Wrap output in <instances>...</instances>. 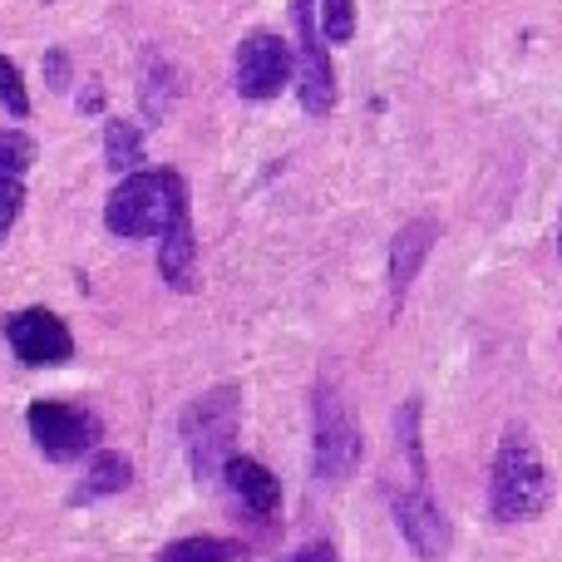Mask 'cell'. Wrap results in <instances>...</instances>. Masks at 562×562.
Segmentation results:
<instances>
[{
	"instance_id": "obj_1",
	"label": "cell",
	"mask_w": 562,
	"mask_h": 562,
	"mask_svg": "<svg viewBox=\"0 0 562 562\" xmlns=\"http://www.w3.org/2000/svg\"><path fill=\"white\" fill-rule=\"evenodd\" d=\"M178 213H188V183L173 168H138V173H124L104 203L109 233L128 237V243H134V237H164Z\"/></svg>"
},
{
	"instance_id": "obj_2",
	"label": "cell",
	"mask_w": 562,
	"mask_h": 562,
	"mask_svg": "<svg viewBox=\"0 0 562 562\" xmlns=\"http://www.w3.org/2000/svg\"><path fill=\"white\" fill-rule=\"evenodd\" d=\"M548 504H553V474L543 469L528 435L508 429L494 454V469H488V514H494V524L514 528L538 518Z\"/></svg>"
},
{
	"instance_id": "obj_3",
	"label": "cell",
	"mask_w": 562,
	"mask_h": 562,
	"mask_svg": "<svg viewBox=\"0 0 562 562\" xmlns=\"http://www.w3.org/2000/svg\"><path fill=\"white\" fill-rule=\"evenodd\" d=\"M237 425H243V385L223 380V385L203 390L193 405L183 409V449H188V469L198 484L223 479V464L233 459L237 445Z\"/></svg>"
},
{
	"instance_id": "obj_4",
	"label": "cell",
	"mask_w": 562,
	"mask_h": 562,
	"mask_svg": "<svg viewBox=\"0 0 562 562\" xmlns=\"http://www.w3.org/2000/svg\"><path fill=\"white\" fill-rule=\"evenodd\" d=\"M366 454V439H360L356 419H350L346 400L330 380H316V409H311V474L336 484L350 479Z\"/></svg>"
},
{
	"instance_id": "obj_5",
	"label": "cell",
	"mask_w": 562,
	"mask_h": 562,
	"mask_svg": "<svg viewBox=\"0 0 562 562\" xmlns=\"http://www.w3.org/2000/svg\"><path fill=\"white\" fill-rule=\"evenodd\" d=\"M25 425H30L35 449L45 459H55V464H69V459L94 454L99 435H104V425H99L94 409L69 405V400H35L30 415H25Z\"/></svg>"
},
{
	"instance_id": "obj_6",
	"label": "cell",
	"mask_w": 562,
	"mask_h": 562,
	"mask_svg": "<svg viewBox=\"0 0 562 562\" xmlns=\"http://www.w3.org/2000/svg\"><path fill=\"white\" fill-rule=\"evenodd\" d=\"M291 20H296V35H301V59H296L301 109L306 114H330V104H336V69H330L326 40H321L316 0H291Z\"/></svg>"
},
{
	"instance_id": "obj_7",
	"label": "cell",
	"mask_w": 562,
	"mask_h": 562,
	"mask_svg": "<svg viewBox=\"0 0 562 562\" xmlns=\"http://www.w3.org/2000/svg\"><path fill=\"white\" fill-rule=\"evenodd\" d=\"M291 75H296V59H291V45L281 35H267V30H257V35H247L243 45H237V94L252 99V104H262V99H277L281 89L291 85Z\"/></svg>"
},
{
	"instance_id": "obj_8",
	"label": "cell",
	"mask_w": 562,
	"mask_h": 562,
	"mask_svg": "<svg viewBox=\"0 0 562 562\" xmlns=\"http://www.w3.org/2000/svg\"><path fill=\"white\" fill-rule=\"evenodd\" d=\"M5 346L20 366H65L75 356V336L69 326L45 306H25L5 316Z\"/></svg>"
},
{
	"instance_id": "obj_9",
	"label": "cell",
	"mask_w": 562,
	"mask_h": 562,
	"mask_svg": "<svg viewBox=\"0 0 562 562\" xmlns=\"http://www.w3.org/2000/svg\"><path fill=\"white\" fill-rule=\"evenodd\" d=\"M390 514H395L400 533H405V543L415 548L419 558H445V553H449L454 533H449L445 508L435 504V494H429L425 484L390 488Z\"/></svg>"
},
{
	"instance_id": "obj_10",
	"label": "cell",
	"mask_w": 562,
	"mask_h": 562,
	"mask_svg": "<svg viewBox=\"0 0 562 562\" xmlns=\"http://www.w3.org/2000/svg\"><path fill=\"white\" fill-rule=\"evenodd\" d=\"M223 484L233 488L237 504H243L247 514H257V518H272L277 508H281V479L267 464L247 459V454L227 459V464H223Z\"/></svg>"
},
{
	"instance_id": "obj_11",
	"label": "cell",
	"mask_w": 562,
	"mask_h": 562,
	"mask_svg": "<svg viewBox=\"0 0 562 562\" xmlns=\"http://www.w3.org/2000/svg\"><path fill=\"white\" fill-rule=\"evenodd\" d=\"M435 243H439V223H429V217H415V223H405L395 233V243H390V296H395V306L415 286L419 267H425Z\"/></svg>"
},
{
	"instance_id": "obj_12",
	"label": "cell",
	"mask_w": 562,
	"mask_h": 562,
	"mask_svg": "<svg viewBox=\"0 0 562 562\" xmlns=\"http://www.w3.org/2000/svg\"><path fill=\"white\" fill-rule=\"evenodd\" d=\"M158 277L173 291L198 286V237H193V213H178L168 233L158 237Z\"/></svg>"
},
{
	"instance_id": "obj_13",
	"label": "cell",
	"mask_w": 562,
	"mask_h": 562,
	"mask_svg": "<svg viewBox=\"0 0 562 562\" xmlns=\"http://www.w3.org/2000/svg\"><path fill=\"white\" fill-rule=\"evenodd\" d=\"M128 479H134V464H128L124 454H114V449H94V459H89L85 469V484L69 494V504H99V498H114L128 488Z\"/></svg>"
},
{
	"instance_id": "obj_14",
	"label": "cell",
	"mask_w": 562,
	"mask_h": 562,
	"mask_svg": "<svg viewBox=\"0 0 562 562\" xmlns=\"http://www.w3.org/2000/svg\"><path fill=\"white\" fill-rule=\"evenodd\" d=\"M154 562H247V548L233 538H178Z\"/></svg>"
},
{
	"instance_id": "obj_15",
	"label": "cell",
	"mask_w": 562,
	"mask_h": 562,
	"mask_svg": "<svg viewBox=\"0 0 562 562\" xmlns=\"http://www.w3.org/2000/svg\"><path fill=\"white\" fill-rule=\"evenodd\" d=\"M104 164L114 168L119 178L138 173V164H144V134H138L134 124H124V119H109L104 124Z\"/></svg>"
},
{
	"instance_id": "obj_16",
	"label": "cell",
	"mask_w": 562,
	"mask_h": 562,
	"mask_svg": "<svg viewBox=\"0 0 562 562\" xmlns=\"http://www.w3.org/2000/svg\"><path fill=\"white\" fill-rule=\"evenodd\" d=\"M419 415H425V405H419V395H409L405 405H400V415H395V439H400V449H405V459H409L415 484H425L429 469H425V439H419Z\"/></svg>"
},
{
	"instance_id": "obj_17",
	"label": "cell",
	"mask_w": 562,
	"mask_h": 562,
	"mask_svg": "<svg viewBox=\"0 0 562 562\" xmlns=\"http://www.w3.org/2000/svg\"><path fill=\"white\" fill-rule=\"evenodd\" d=\"M173 69L164 65V59H154L148 55V65H144V114L148 119H164L168 114V104H173Z\"/></svg>"
},
{
	"instance_id": "obj_18",
	"label": "cell",
	"mask_w": 562,
	"mask_h": 562,
	"mask_svg": "<svg viewBox=\"0 0 562 562\" xmlns=\"http://www.w3.org/2000/svg\"><path fill=\"white\" fill-rule=\"evenodd\" d=\"M321 35L330 45H346L356 35V0H321Z\"/></svg>"
},
{
	"instance_id": "obj_19",
	"label": "cell",
	"mask_w": 562,
	"mask_h": 562,
	"mask_svg": "<svg viewBox=\"0 0 562 562\" xmlns=\"http://www.w3.org/2000/svg\"><path fill=\"white\" fill-rule=\"evenodd\" d=\"M30 164H35V144L15 128H0V178H20Z\"/></svg>"
},
{
	"instance_id": "obj_20",
	"label": "cell",
	"mask_w": 562,
	"mask_h": 562,
	"mask_svg": "<svg viewBox=\"0 0 562 562\" xmlns=\"http://www.w3.org/2000/svg\"><path fill=\"white\" fill-rule=\"evenodd\" d=\"M0 104H5V114L30 119V94H25V79H20V69L10 65L5 55H0Z\"/></svg>"
},
{
	"instance_id": "obj_21",
	"label": "cell",
	"mask_w": 562,
	"mask_h": 562,
	"mask_svg": "<svg viewBox=\"0 0 562 562\" xmlns=\"http://www.w3.org/2000/svg\"><path fill=\"white\" fill-rule=\"evenodd\" d=\"M20 207H25V183H20V178H0V243L10 237Z\"/></svg>"
},
{
	"instance_id": "obj_22",
	"label": "cell",
	"mask_w": 562,
	"mask_h": 562,
	"mask_svg": "<svg viewBox=\"0 0 562 562\" xmlns=\"http://www.w3.org/2000/svg\"><path fill=\"white\" fill-rule=\"evenodd\" d=\"M45 79H49V89H69V55L65 49H49L45 55Z\"/></svg>"
},
{
	"instance_id": "obj_23",
	"label": "cell",
	"mask_w": 562,
	"mask_h": 562,
	"mask_svg": "<svg viewBox=\"0 0 562 562\" xmlns=\"http://www.w3.org/2000/svg\"><path fill=\"white\" fill-rule=\"evenodd\" d=\"M281 562H340V553H336V548L326 543V538H321V543H306V548H296V553H286Z\"/></svg>"
},
{
	"instance_id": "obj_24",
	"label": "cell",
	"mask_w": 562,
	"mask_h": 562,
	"mask_svg": "<svg viewBox=\"0 0 562 562\" xmlns=\"http://www.w3.org/2000/svg\"><path fill=\"white\" fill-rule=\"evenodd\" d=\"M558 252H562V233H558Z\"/></svg>"
}]
</instances>
